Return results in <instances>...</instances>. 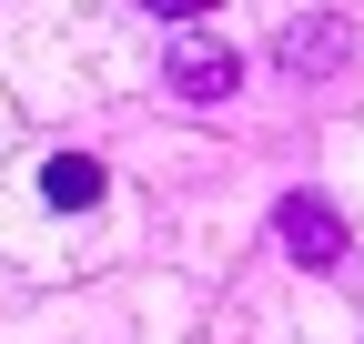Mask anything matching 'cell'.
<instances>
[{"instance_id": "obj_3", "label": "cell", "mask_w": 364, "mask_h": 344, "mask_svg": "<svg viewBox=\"0 0 364 344\" xmlns=\"http://www.w3.org/2000/svg\"><path fill=\"white\" fill-rule=\"evenodd\" d=\"M102 193H112V172L91 152H51V162H41V203H51V213H91Z\"/></svg>"}, {"instance_id": "obj_2", "label": "cell", "mask_w": 364, "mask_h": 344, "mask_svg": "<svg viewBox=\"0 0 364 344\" xmlns=\"http://www.w3.org/2000/svg\"><path fill=\"white\" fill-rule=\"evenodd\" d=\"M233 81H243L233 41H203V31H182V41H172V92H182V102H223Z\"/></svg>"}, {"instance_id": "obj_4", "label": "cell", "mask_w": 364, "mask_h": 344, "mask_svg": "<svg viewBox=\"0 0 364 344\" xmlns=\"http://www.w3.org/2000/svg\"><path fill=\"white\" fill-rule=\"evenodd\" d=\"M152 11H213V0H152Z\"/></svg>"}, {"instance_id": "obj_1", "label": "cell", "mask_w": 364, "mask_h": 344, "mask_svg": "<svg viewBox=\"0 0 364 344\" xmlns=\"http://www.w3.org/2000/svg\"><path fill=\"white\" fill-rule=\"evenodd\" d=\"M273 233H284V253H294L304 274H334V264H344V213H334L324 193H294Z\"/></svg>"}]
</instances>
